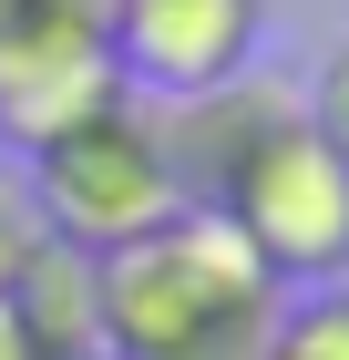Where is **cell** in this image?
<instances>
[{
	"instance_id": "obj_1",
	"label": "cell",
	"mask_w": 349,
	"mask_h": 360,
	"mask_svg": "<svg viewBox=\"0 0 349 360\" xmlns=\"http://www.w3.org/2000/svg\"><path fill=\"white\" fill-rule=\"evenodd\" d=\"M103 278V360H257L277 288L216 206H175L164 226L93 257Z\"/></svg>"
},
{
	"instance_id": "obj_2",
	"label": "cell",
	"mask_w": 349,
	"mask_h": 360,
	"mask_svg": "<svg viewBox=\"0 0 349 360\" xmlns=\"http://www.w3.org/2000/svg\"><path fill=\"white\" fill-rule=\"evenodd\" d=\"M216 217L257 248V268L277 288H339L349 278V155L308 134V113H288L237 165V186L216 195Z\"/></svg>"
},
{
	"instance_id": "obj_3",
	"label": "cell",
	"mask_w": 349,
	"mask_h": 360,
	"mask_svg": "<svg viewBox=\"0 0 349 360\" xmlns=\"http://www.w3.org/2000/svg\"><path fill=\"white\" fill-rule=\"evenodd\" d=\"M31 195H41V217H52V237H72V248H124V237H144V226H164L175 206H185V186H175V165H164L154 144V113L124 93V103H103L93 124H72V134H52L41 155H21Z\"/></svg>"
},
{
	"instance_id": "obj_4",
	"label": "cell",
	"mask_w": 349,
	"mask_h": 360,
	"mask_svg": "<svg viewBox=\"0 0 349 360\" xmlns=\"http://www.w3.org/2000/svg\"><path fill=\"white\" fill-rule=\"evenodd\" d=\"M103 103H124V62L103 41V11L21 0L0 21V144L11 155H41L52 134L93 124Z\"/></svg>"
},
{
	"instance_id": "obj_5",
	"label": "cell",
	"mask_w": 349,
	"mask_h": 360,
	"mask_svg": "<svg viewBox=\"0 0 349 360\" xmlns=\"http://www.w3.org/2000/svg\"><path fill=\"white\" fill-rule=\"evenodd\" d=\"M103 41L124 62V93L175 103V93H206L257 62L268 0H103Z\"/></svg>"
},
{
	"instance_id": "obj_6",
	"label": "cell",
	"mask_w": 349,
	"mask_h": 360,
	"mask_svg": "<svg viewBox=\"0 0 349 360\" xmlns=\"http://www.w3.org/2000/svg\"><path fill=\"white\" fill-rule=\"evenodd\" d=\"M144 113H154V144H164V165H175V186H185V206H216V195L237 186V165L298 113V83L268 72V62H246V72H226V83L175 93V103H144Z\"/></svg>"
},
{
	"instance_id": "obj_7",
	"label": "cell",
	"mask_w": 349,
	"mask_h": 360,
	"mask_svg": "<svg viewBox=\"0 0 349 360\" xmlns=\"http://www.w3.org/2000/svg\"><path fill=\"white\" fill-rule=\"evenodd\" d=\"M11 309L31 319L41 360H103V278H93V248L52 237V248L11 278Z\"/></svg>"
},
{
	"instance_id": "obj_8",
	"label": "cell",
	"mask_w": 349,
	"mask_h": 360,
	"mask_svg": "<svg viewBox=\"0 0 349 360\" xmlns=\"http://www.w3.org/2000/svg\"><path fill=\"white\" fill-rule=\"evenodd\" d=\"M257 360H349V278L339 288H288Z\"/></svg>"
},
{
	"instance_id": "obj_9",
	"label": "cell",
	"mask_w": 349,
	"mask_h": 360,
	"mask_svg": "<svg viewBox=\"0 0 349 360\" xmlns=\"http://www.w3.org/2000/svg\"><path fill=\"white\" fill-rule=\"evenodd\" d=\"M52 248V217H41V195H31L21 165H0V288L31 268V257Z\"/></svg>"
},
{
	"instance_id": "obj_10",
	"label": "cell",
	"mask_w": 349,
	"mask_h": 360,
	"mask_svg": "<svg viewBox=\"0 0 349 360\" xmlns=\"http://www.w3.org/2000/svg\"><path fill=\"white\" fill-rule=\"evenodd\" d=\"M298 113H308V134H319V144H339V155H349V31L319 52V72L298 83Z\"/></svg>"
},
{
	"instance_id": "obj_11",
	"label": "cell",
	"mask_w": 349,
	"mask_h": 360,
	"mask_svg": "<svg viewBox=\"0 0 349 360\" xmlns=\"http://www.w3.org/2000/svg\"><path fill=\"white\" fill-rule=\"evenodd\" d=\"M0 360H41V340H31V319L11 309V288H0Z\"/></svg>"
},
{
	"instance_id": "obj_12",
	"label": "cell",
	"mask_w": 349,
	"mask_h": 360,
	"mask_svg": "<svg viewBox=\"0 0 349 360\" xmlns=\"http://www.w3.org/2000/svg\"><path fill=\"white\" fill-rule=\"evenodd\" d=\"M11 11H21V0H0V21H11Z\"/></svg>"
},
{
	"instance_id": "obj_13",
	"label": "cell",
	"mask_w": 349,
	"mask_h": 360,
	"mask_svg": "<svg viewBox=\"0 0 349 360\" xmlns=\"http://www.w3.org/2000/svg\"><path fill=\"white\" fill-rule=\"evenodd\" d=\"M72 11H103V0H72Z\"/></svg>"
}]
</instances>
